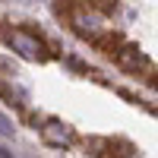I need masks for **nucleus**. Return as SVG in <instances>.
<instances>
[{
  "instance_id": "obj_1",
  "label": "nucleus",
  "mask_w": 158,
  "mask_h": 158,
  "mask_svg": "<svg viewBox=\"0 0 158 158\" xmlns=\"http://www.w3.org/2000/svg\"><path fill=\"white\" fill-rule=\"evenodd\" d=\"M6 41H10L13 48H16L22 57H29V60H38V57H44V44L38 41V38H32L29 32H22V29H19V32H13V35L6 38Z\"/></svg>"
},
{
  "instance_id": "obj_2",
  "label": "nucleus",
  "mask_w": 158,
  "mask_h": 158,
  "mask_svg": "<svg viewBox=\"0 0 158 158\" xmlns=\"http://www.w3.org/2000/svg\"><path fill=\"white\" fill-rule=\"evenodd\" d=\"M114 54H117V63H120L123 70H133V73L149 70V57H146V54H139L136 48H123V51H114Z\"/></svg>"
},
{
  "instance_id": "obj_3",
  "label": "nucleus",
  "mask_w": 158,
  "mask_h": 158,
  "mask_svg": "<svg viewBox=\"0 0 158 158\" xmlns=\"http://www.w3.org/2000/svg\"><path fill=\"white\" fill-rule=\"evenodd\" d=\"M44 139L54 142V146H70L73 142V130L63 127V123H48L44 127Z\"/></svg>"
},
{
  "instance_id": "obj_4",
  "label": "nucleus",
  "mask_w": 158,
  "mask_h": 158,
  "mask_svg": "<svg viewBox=\"0 0 158 158\" xmlns=\"http://www.w3.org/2000/svg\"><path fill=\"white\" fill-rule=\"evenodd\" d=\"M0 136H13V123L6 120L3 114H0Z\"/></svg>"
},
{
  "instance_id": "obj_5",
  "label": "nucleus",
  "mask_w": 158,
  "mask_h": 158,
  "mask_svg": "<svg viewBox=\"0 0 158 158\" xmlns=\"http://www.w3.org/2000/svg\"><path fill=\"white\" fill-rule=\"evenodd\" d=\"M0 158H10V152H6V149H0Z\"/></svg>"
}]
</instances>
